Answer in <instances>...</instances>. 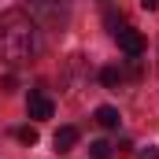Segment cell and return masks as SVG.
<instances>
[{"label": "cell", "mask_w": 159, "mask_h": 159, "mask_svg": "<svg viewBox=\"0 0 159 159\" xmlns=\"http://www.w3.org/2000/svg\"><path fill=\"white\" fill-rule=\"evenodd\" d=\"M78 126H59L56 129V137H52V144H56V152H70L74 144H78Z\"/></svg>", "instance_id": "obj_4"}, {"label": "cell", "mask_w": 159, "mask_h": 159, "mask_svg": "<svg viewBox=\"0 0 159 159\" xmlns=\"http://www.w3.org/2000/svg\"><path fill=\"white\" fill-rule=\"evenodd\" d=\"M119 111H115V107H107V104H104V107H96V126H104V129H119Z\"/></svg>", "instance_id": "obj_5"}, {"label": "cell", "mask_w": 159, "mask_h": 159, "mask_svg": "<svg viewBox=\"0 0 159 159\" xmlns=\"http://www.w3.org/2000/svg\"><path fill=\"white\" fill-rule=\"evenodd\" d=\"M15 137H19L22 144H37V129H34V126H22V129H19Z\"/></svg>", "instance_id": "obj_8"}, {"label": "cell", "mask_w": 159, "mask_h": 159, "mask_svg": "<svg viewBox=\"0 0 159 159\" xmlns=\"http://www.w3.org/2000/svg\"><path fill=\"white\" fill-rule=\"evenodd\" d=\"M141 7H144V11H156V7H159V0H141Z\"/></svg>", "instance_id": "obj_10"}, {"label": "cell", "mask_w": 159, "mask_h": 159, "mask_svg": "<svg viewBox=\"0 0 159 159\" xmlns=\"http://www.w3.org/2000/svg\"><path fill=\"white\" fill-rule=\"evenodd\" d=\"M100 81H104L107 89H119L122 81H126V70H122V67H104V70H100Z\"/></svg>", "instance_id": "obj_6"}, {"label": "cell", "mask_w": 159, "mask_h": 159, "mask_svg": "<svg viewBox=\"0 0 159 159\" xmlns=\"http://www.w3.org/2000/svg\"><path fill=\"white\" fill-rule=\"evenodd\" d=\"M26 4H63V0H26Z\"/></svg>", "instance_id": "obj_11"}, {"label": "cell", "mask_w": 159, "mask_h": 159, "mask_svg": "<svg viewBox=\"0 0 159 159\" xmlns=\"http://www.w3.org/2000/svg\"><path fill=\"white\" fill-rule=\"evenodd\" d=\"M37 56V26L22 7L0 11V63L22 67Z\"/></svg>", "instance_id": "obj_1"}, {"label": "cell", "mask_w": 159, "mask_h": 159, "mask_svg": "<svg viewBox=\"0 0 159 159\" xmlns=\"http://www.w3.org/2000/svg\"><path fill=\"white\" fill-rule=\"evenodd\" d=\"M52 111H56V104H52L44 93H30V100H26V115H30V119L44 122V119H52Z\"/></svg>", "instance_id": "obj_3"}, {"label": "cell", "mask_w": 159, "mask_h": 159, "mask_svg": "<svg viewBox=\"0 0 159 159\" xmlns=\"http://www.w3.org/2000/svg\"><path fill=\"white\" fill-rule=\"evenodd\" d=\"M115 41H119V48L129 56V59L144 56V48H148L144 34H141V30H133V26H122V30H115Z\"/></svg>", "instance_id": "obj_2"}, {"label": "cell", "mask_w": 159, "mask_h": 159, "mask_svg": "<svg viewBox=\"0 0 159 159\" xmlns=\"http://www.w3.org/2000/svg\"><path fill=\"white\" fill-rule=\"evenodd\" d=\"M137 159H159V148L156 144H144V148L137 152Z\"/></svg>", "instance_id": "obj_9"}, {"label": "cell", "mask_w": 159, "mask_h": 159, "mask_svg": "<svg viewBox=\"0 0 159 159\" xmlns=\"http://www.w3.org/2000/svg\"><path fill=\"white\" fill-rule=\"evenodd\" d=\"M89 156H93V159H111L115 148H111L107 141H93V144H89Z\"/></svg>", "instance_id": "obj_7"}]
</instances>
